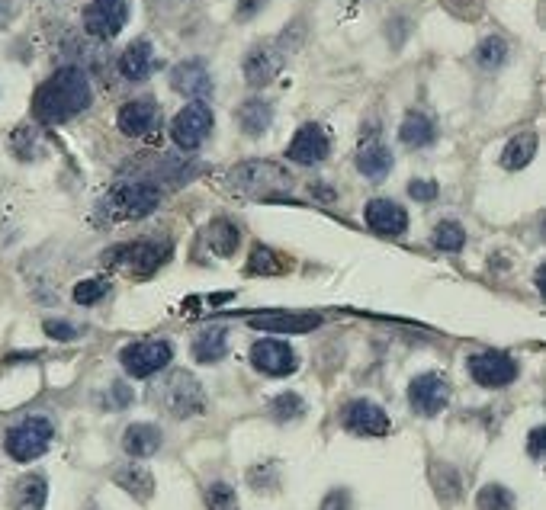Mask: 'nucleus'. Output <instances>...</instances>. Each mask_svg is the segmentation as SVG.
<instances>
[{
    "label": "nucleus",
    "mask_w": 546,
    "mask_h": 510,
    "mask_svg": "<svg viewBox=\"0 0 546 510\" xmlns=\"http://www.w3.org/2000/svg\"><path fill=\"white\" fill-rule=\"evenodd\" d=\"M90 100H94V87L90 77L81 68H58L49 81H45L33 97V116L45 126H62V122L81 116Z\"/></svg>",
    "instance_id": "1"
},
{
    "label": "nucleus",
    "mask_w": 546,
    "mask_h": 510,
    "mask_svg": "<svg viewBox=\"0 0 546 510\" xmlns=\"http://www.w3.org/2000/svg\"><path fill=\"white\" fill-rule=\"evenodd\" d=\"M232 187L238 193H245V196H257V199H273V196H283V193H290V174L280 167V164H273V161H245V164H238L232 170Z\"/></svg>",
    "instance_id": "2"
},
{
    "label": "nucleus",
    "mask_w": 546,
    "mask_h": 510,
    "mask_svg": "<svg viewBox=\"0 0 546 510\" xmlns=\"http://www.w3.org/2000/svg\"><path fill=\"white\" fill-rule=\"evenodd\" d=\"M171 257V241L158 238H142L132 244H119L110 254H103V264H113L132 276H151L164 260Z\"/></svg>",
    "instance_id": "3"
},
{
    "label": "nucleus",
    "mask_w": 546,
    "mask_h": 510,
    "mask_svg": "<svg viewBox=\"0 0 546 510\" xmlns=\"http://www.w3.org/2000/svg\"><path fill=\"white\" fill-rule=\"evenodd\" d=\"M52 437H55V427H52L49 417L29 414V417H23L20 424H13L7 430L4 450H7L10 459H17V462H33V459H39L45 450H49Z\"/></svg>",
    "instance_id": "4"
},
{
    "label": "nucleus",
    "mask_w": 546,
    "mask_h": 510,
    "mask_svg": "<svg viewBox=\"0 0 546 510\" xmlns=\"http://www.w3.org/2000/svg\"><path fill=\"white\" fill-rule=\"evenodd\" d=\"M155 401H161V408L171 417H196L206 408L203 385L190 373H171L161 389H155Z\"/></svg>",
    "instance_id": "5"
},
{
    "label": "nucleus",
    "mask_w": 546,
    "mask_h": 510,
    "mask_svg": "<svg viewBox=\"0 0 546 510\" xmlns=\"http://www.w3.org/2000/svg\"><path fill=\"white\" fill-rule=\"evenodd\" d=\"M161 203V190L155 183L148 180H126V183H116L106 206L116 212V219H145L148 212H155Z\"/></svg>",
    "instance_id": "6"
},
{
    "label": "nucleus",
    "mask_w": 546,
    "mask_h": 510,
    "mask_svg": "<svg viewBox=\"0 0 546 510\" xmlns=\"http://www.w3.org/2000/svg\"><path fill=\"white\" fill-rule=\"evenodd\" d=\"M174 360V347L168 340H135V344L123 347L119 353V363L132 376V379H148L161 373V369H168Z\"/></svg>",
    "instance_id": "7"
},
{
    "label": "nucleus",
    "mask_w": 546,
    "mask_h": 510,
    "mask_svg": "<svg viewBox=\"0 0 546 510\" xmlns=\"http://www.w3.org/2000/svg\"><path fill=\"white\" fill-rule=\"evenodd\" d=\"M469 376L476 379L482 389H505L514 379H518V360L508 357L502 350H482L469 357Z\"/></svg>",
    "instance_id": "8"
},
{
    "label": "nucleus",
    "mask_w": 546,
    "mask_h": 510,
    "mask_svg": "<svg viewBox=\"0 0 546 510\" xmlns=\"http://www.w3.org/2000/svg\"><path fill=\"white\" fill-rule=\"evenodd\" d=\"M209 132H212V110L203 100H193L190 106H184V110L177 113V119L171 122L174 145L184 148V151L200 148Z\"/></svg>",
    "instance_id": "9"
},
{
    "label": "nucleus",
    "mask_w": 546,
    "mask_h": 510,
    "mask_svg": "<svg viewBox=\"0 0 546 510\" xmlns=\"http://www.w3.org/2000/svg\"><path fill=\"white\" fill-rule=\"evenodd\" d=\"M341 424L357 437H386L392 430L389 414L370 398H354L351 405H344L341 411Z\"/></svg>",
    "instance_id": "10"
},
{
    "label": "nucleus",
    "mask_w": 546,
    "mask_h": 510,
    "mask_svg": "<svg viewBox=\"0 0 546 510\" xmlns=\"http://www.w3.org/2000/svg\"><path fill=\"white\" fill-rule=\"evenodd\" d=\"M408 405L421 417H437L450 405V382L437 373H424L408 385Z\"/></svg>",
    "instance_id": "11"
},
{
    "label": "nucleus",
    "mask_w": 546,
    "mask_h": 510,
    "mask_svg": "<svg viewBox=\"0 0 546 510\" xmlns=\"http://www.w3.org/2000/svg\"><path fill=\"white\" fill-rule=\"evenodd\" d=\"M129 20V4L126 0H90L84 10V29L94 39H113L123 33Z\"/></svg>",
    "instance_id": "12"
},
{
    "label": "nucleus",
    "mask_w": 546,
    "mask_h": 510,
    "mask_svg": "<svg viewBox=\"0 0 546 510\" xmlns=\"http://www.w3.org/2000/svg\"><path fill=\"white\" fill-rule=\"evenodd\" d=\"M251 363L257 373H264V376H290L299 366L293 347L286 344V340H270V337L257 340L251 347Z\"/></svg>",
    "instance_id": "13"
},
{
    "label": "nucleus",
    "mask_w": 546,
    "mask_h": 510,
    "mask_svg": "<svg viewBox=\"0 0 546 510\" xmlns=\"http://www.w3.org/2000/svg\"><path fill=\"white\" fill-rule=\"evenodd\" d=\"M328 151H331L328 132L318 126V122H306V126L293 135L290 148H286V161L312 167V164H322L328 158Z\"/></svg>",
    "instance_id": "14"
},
{
    "label": "nucleus",
    "mask_w": 546,
    "mask_h": 510,
    "mask_svg": "<svg viewBox=\"0 0 546 510\" xmlns=\"http://www.w3.org/2000/svg\"><path fill=\"white\" fill-rule=\"evenodd\" d=\"M119 132L129 138H145L161 126V110L155 100H129L116 116Z\"/></svg>",
    "instance_id": "15"
},
{
    "label": "nucleus",
    "mask_w": 546,
    "mask_h": 510,
    "mask_svg": "<svg viewBox=\"0 0 546 510\" xmlns=\"http://www.w3.org/2000/svg\"><path fill=\"white\" fill-rule=\"evenodd\" d=\"M363 219H367L370 231L383 238H399L408 228V212L399 203H392V199H370Z\"/></svg>",
    "instance_id": "16"
},
{
    "label": "nucleus",
    "mask_w": 546,
    "mask_h": 510,
    "mask_svg": "<svg viewBox=\"0 0 546 510\" xmlns=\"http://www.w3.org/2000/svg\"><path fill=\"white\" fill-rule=\"evenodd\" d=\"M283 68V49L280 45H257L245 58V77L251 87H267Z\"/></svg>",
    "instance_id": "17"
},
{
    "label": "nucleus",
    "mask_w": 546,
    "mask_h": 510,
    "mask_svg": "<svg viewBox=\"0 0 546 510\" xmlns=\"http://www.w3.org/2000/svg\"><path fill=\"white\" fill-rule=\"evenodd\" d=\"M248 324L257 331H273V334H309L322 324V318L299 315V312H264V315H254Z\"/></svg>",
    "instance_id": "18"
},
{
    "label": "nucleus",
    "mask_w": 546,
    "mask_h": 510,
    "mask_svg": "<svg viewBox=\"0 0 546 510\" xmlns=\"http://www.w3.org/2000/svg\"><path fill=\"white\" fill-rule=\"evenodd\" d=\"M171 87L184 97L203 100L212 94V74L203 61H184V65H177L171 71Z\"/></svg>",
    "instance_id": "19"
},
{
    "label": "nucleus",
    "mask_w": 546,
    "mask_h": 510,
    "mask_svg": "<svg viewBox=\"0 0 546 510\" xmlns=\"http://www.w3.org/2000/svg\"><path fill=\"white\" fill-rule=\"evenodd\" d=\"M151 71H155V49H151V42L139 39L132 42L129 49L123 52V58H119V74L126 77V81H148Z\"/></svg>",
    "instance_id": "20"
},
{
    "label": "nucleus",
    "mask_w": 546,
    "mask_h": 510,
    "mask_svg": "<svg viewBox=\"0 0 546 510\" xmlns=\"http://www.w3.org/2000/svg\"><path fill=\"white\" fill-rule=\"evenodd\" d=\"M161 430L155 424H132L123 430V450L132 456V459H148L161 450Z\"/></svg>",
    "instance_id": "21"
},
{
    "label": "nucleus",
    "mask_w": 546,
    "mask_h": 510,
    "mask_svg": "<svg viewBox=\"0 0 546 510\" xmlns=\"http://www.w3.org/2000/svg\"><path fill=\"white\" fill-rule=\"evenodd\" d=\"M113 482L129 491L135 501H148L151 494H155V478H151V472L145 466H135V462H129V466H119L113 472Z\"/></svg>",
    "instance_id": "22"
},
{
    "label": "nucleus",
    "mask_w": 546,
    "mask_h": 510,
    "mask_svg": "<svg viewBox=\"0 0 546 510\" xmlns=\"http://www.w3.org/2000/svg\"><path fill=\"white\" fill-rule=\"evenodd\" d=\"M229 353V331L225 328H206L193 340V360L196 363H219Z\"/></svg>",
    "instance_id": "23"
},
{
    "label": "nucleus",
    "mask_w": 546,
    "mask_h": 510,
    "mask_svg": "<svg viewBox=\"0 0 546 510\" xmlns=\"http://www.w3.org/2000/svg\"><path fill=\"white\" fill-rule=\"evenodd\" d=\"M203 238H206L209 251L216 257H232L238 251V244H241V231L229 219H216V222H209V228L203 231Z\"/></svg>",
    "instance_id": "24"
},
{
    "label": "nucleus",
    "mask_w": 546,
    "mask_h": 510,
    "mask_svg": "<svg viewBox=\"0 0 546 510\" xmlns=\"http://www.w3.org/2000/svg\"><path fill=\"white\" fill-rule=\"evenodd\" d=\"M357 170L370 180H383L392 170V151L383 142H367L357 154Z\"/></svg>",
    "instance_id": "25"
},
{
    "label": "nucleus",
    "mask_w": 546,
    "mask_h": 510,
    "mask_svg": "<svg viewBox=\"0 0 546 510\" xmlns=\"http://www.w3.org/2000/svg\"><path fill=\"white\" fill-rule=\"evenodd\" d=\"M399 138H402V145H408V148H428L437 138V126H434L431 116L408 113L402 119V126H399Z\"/></svg>",
    "instance_id": "26"
},
{
    "label": "nucleus",
    "mask_w": 546,
    "mask_h": 510,
    "mask_svg": "<svg viewBox=\"0 0 546 510\" xmlns=\"http://www.w3.org/2000/svg\"><path fill=\"white\" fill-rule=\"evenodd\" d=\"M270 122H273V106L267 100H248V103H241V110H238V126L245 135L257 138V135H264L270 129Z\"/></svg>",
    "instance_id": "27"
},
{
    "label": "nucleus",
    "mask_w": 546,
    "mask_h": 510,
    "mask_svg": "<svg viewBox=\"0 0 546 510\" xmlns=\"http://www.w3.org/2000/svg\"><path fill=\"white\" fill-rule=\"evenodd\" d=\"M537 148H540L537 132H521V135H514L511 142L505 145L502 164H505L508 170H521V167H527L530 161L537 158Z\"/></svg>",
    "instance_id": "28"
},
{
    "label": "nucleus",
    "mask_w": 546,
    "mask_h": 510,
    "mask_svg": "<svg viewBox=\"0 0 546 510\" xmlns=\"http://www.w3.org/2000/svg\"><path fill=\"white\" fill-rule=\"evenodd\" d=\"M45 498H49V482L42 475H26L20 478L17 491H13V507L17 510H42Z\"/></svg>",
    "instance_id": "29"
},
{
    "label": "nucleus",
    "mask_w": 546,
    "mask_h": 510,
    "mask_svg": "<svg viewBox=\"0 0 546 510\" xmlns=\"http://www.w3.org/2000/svg\"><path fill=\"white\" fill-rule=\"evenodd\" d=\"M286 270H290V260L273 251V247L257 244L251 251V257H248V273L251 276H257V273H261V276H280Z\"/></svg>",
    "instance_id": "30"
},
{
    "label": "nucleus",
    "mask_w": 546,
    "mask_h": 510,
    "mask_svg": "<svg viewBox=\"0 0 546 510\" xmlns=\"http://www.w3.org/2000/svg\"><path fill=\"white\" fill-rule=\"evenodd\" d=\"M508 61V42L502 36H489V39H482L479 42V49H476V65L482 71H498Z\"/></svg>",
    "instance_id": "31"
},
{
    "label": "nucleus",
    "mask_w": 546,
    "mask_h": 510,
    "mask_svg": "<svg viewBox=\"0 0 546 510\" xmlns=\"http://www.w3.org/2000/svg\"><path fill=\"white\" fill-rule=\"evenodd\" d=\"M434 488H437V498H441L444 504H453L460 498V472L447 466V462H437L434 466Z\"/></svg>",
    "instance_id": "32"
},
{
    "label": "nucleus",
    "mask_w": 546,
    "mask_h": 510,
    "mask_svg": "<svg viewBox=\"0 0 546 510\" xmlns=\"http://www.w3.org/2000/svg\"><path fill=\"white\" fill-rule=\"evenodd\" d=\"M306 414V401H302L296 392H283L270 401V417L280 424H290V421H299V417Z\"/></svg>",
    "instance_id": "33"
},
{
    "label": "nucleus",
    "mask_w": 546,
    "mask_h": 510,
    "mask_svg": "<svg viewBox=\"0 0 546 510\" xmlns=\"http://www.w3.org/2000/svg\"><path fill=\"white\" fill-rule=\"evenodd\" d=\"M434 247H441L447 254H457L466 247V228L460 222H441L434 228Z\"/></svg>",
    "instance_id": "34"
},
{
    "label": "nucleus",
    "mask_w": 546,
    "mask_h": 510,
    "mask_svg": "<svg viewBox=\"0 0 546 510\" xmlns=\"http://www.w3.org/2000/svg\"><path fill=\"white\" fill-rule=\"evenodd\" d=\"M203 501L209 510H238V494L229 482H212L203 491Z\"/></svg>",
    "instance_id": "35"
},
{
    "label": "nucleus",
    "mask_w": 546,
    "mask_h": 510,
    "mask_svg": "<svg viewBox=\"0 0 546 510\" xmlns=\"http://www.w3.org/2000/svg\"><path fill=\"white\" fill-rule=\"evenodd\" d=\"M479 510H514V494L505 485H485L476 498Z\"/></svg>",
    "instance_id": "36"
},
{
    "label": "nucleus",
    "mask_w": 546,
    "mask_h": 510,
    "mask_svg": "<svg viewBox=\"0 0 546 510\" xmlns=\"http://www.w3.org/2000/svg\"><path fill=\"white\" fill-rule=\"evenodd\" d=\"M106 292H110V283H106V280H84V283L74 286V302H78V305H97Z\"/></svg>",
    "instance_id": "37"
},
{
    "label": "nucleus",
    "mask_w": 546,
    "mask_h": 510,
    "mask_svg": "<svg viewBox=\"0 0 546 510\" xmlns=\"http://www.w3.org/2000/svg\"><path fill=\"white\" fill-rule=\"evenodd\" d=\"M437 183L434 180H412L408 183V196L418 199V203H431V199H437Z\"/></svg>",
    "instance_id": "38"
},
{
    "label": "nucleus",
    "mask_w": 546,
    "mask_h": 510,
    "mask_svg": "<svg viewBox=\"0 0 546 510\" xmlns=\"http://www.w3.org/2000/svg\"><path fill=\"white\" fill-rule=\"evenodd\" d=\"M129 401H132L129 385H123V382H113V385H110V392H106V398H103V405H106V408H126Z\"/></svg>",
    "instance_id": "39"
},
{
    "label": "nucleus",
    "mask_w": 546,
    "mask_h": 510,
    "mask_svg": "<svg viewBox=\"0 0 546 510\" xmlns=\"http://www.w3.org/2000/svg\"><path fill=\"white\" fill-rule=\"evenodd\" d=\"M45 334L55 337V340H74L81 331L74 328V324H68V321H45Z\"/></svg>",
    "instance_id": "40"
},
{
    "label": "nucleus",
    "mask_w": 546,
    "mask_h": 510,
    "mask_svg": "<svg viewBox=\"0 0 546 510\" xmlns=\"http://www.w3.org/2000/svg\"><path fill=\"white\" fill-rule=\"evenodd\" d=\"M267 7V0H238L235 4V17L238 20H251V17H257Z\"/></svg>",
    "instance_id": "41"
},
{
    "label": "nucleus",
    "mask_w": 546,
    "mask_h": 510,
    "mask_svg": "<svg viewBox=\"0 0 546 510\" xmlns=\"http://www.w3.org/2000/svg\"><path fill=\"white\" fill-rule=\"evenodd\" d=\"M543 443H546V430L543 427H534L527 437V453L530 459H543Z\"/></svg>",
    "instance_id": "42"
},
{
    "label": "nucleus",
    "mask_w": 546,
    "mask_h": 510,
    "mask_svg": "<svg viewBox=\"0 0 546 510\" xmlns=\"http://www.w3.org/2000/svg\"><path fill=\"white\" fill-rule=\"evenodd\" d=\"M322 510H351V494H347L344 488L331 491L325 498V504H322Z\"/></svg>",
    "instance_id": "43"
},
{
    "label": "nucleus",
    "mask_w": 546,
    "mask_h": 510,
    "mask_svg": "<svg viewBox=\"0 0 546 510\" xmlns=\"http://www.w3.org/2000/svg\"><path fill=\"white\" fill-rule=\"evenodd\" d=\"M10 10H13V0H0V23H7Z\"/></svg>",
    "instance_id": "44"
}]
</instances>
